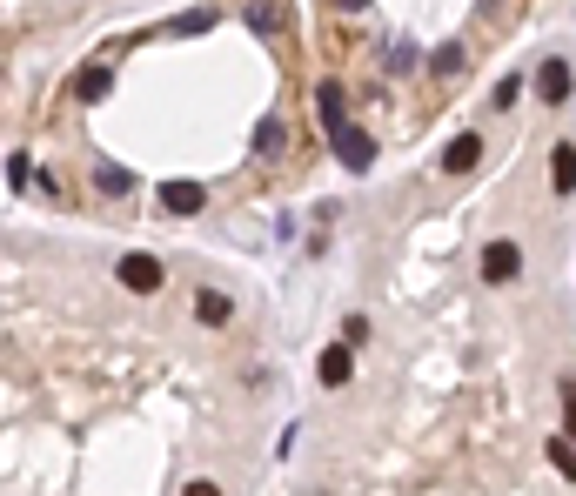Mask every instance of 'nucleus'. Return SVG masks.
Wrapping results in <instances>:
<instances>
[{
    "mask_svg": "<svg viewBox=\"0 0 576 496\" xmlns=\"http://www.w3.org/2000/svg\"><path fill=\"white\" fill-rule=\"evenodd\" d=\"M329 141H335V161H342L349 175H362V168H376V141L362 135V128H355L349 114H342V121L329 128Z\"/></svg>",
    "mask_w": 576,
    "mask_h": 496,
    "instance_id": "1",
    "label": "nucleus"
},
{
    "mask_svg": "<svg viewBox=\"0 0 576 496\" xmlns=\"http://www.w3.org/2000/svg\"><path fill=\"white\" fill-rule=\"evenodd\" d=\"M121 289H134V295H148V289H161V262L155 255H121Z\"/></svg>",
    "mask_w": 576,
    "mask_h": 496,
    "instance_id": "2",
    "label": "nucleus"
},
{
    "mask_svg": "<svg viewBox=\"0 0 576 496\" xmlns=\"http://www.w3.org/2000/svg\"><path fill=\"white\" fill-rule=\"evenodd\" d=\"M570 88H576L570 61H543V68H536V94H543L550 108H563V101H570Z\"/></svg>",
    "mask_w": 576,
    "mask_h": 496,
    "instance_id": "3",
    "label": "nucleus"
},
{
    "mask_svg": "<svg viewBox=\"0 0 576 496\" xmlns=\"http://www.w3.org/2000/svg\"><path fill=\"white\" fill-rule=\"evenodd\" d=\"M516 275H523L516 242H489V248H483V282H516Z\"/></svg>",
    "mask_w": 576,
    "mask_h": 496,
    "instance_id": "4",
    "label": "nucleus"
},
{
    "mask_svg": "<svg viewBox=\"0 0 576 496\" xmlns=\"http://www.w3.org/2000/svg\"><path fill=\"white\" fill-rule=\"evenodd\" d=\"M201 202H208L201 181H161V208L168 215H201Z\"/></svg>",
    "mask_w": 576,
    "mask_h": 496,
    "instance_id": "5",
    "label": "nucleus"
},
{
    "mask_svg": "<svg viewBox=\"0 0 576 496\" xmlns=\"http://www.w3.org/2000/svg\"><path fill=\"white\" fill-rule=\"evenodd\" d=\"M349 369H355L349 342H329V349H322V362H315V376H322L329 389H342V383H349Z\"/></svg>",
    "mask_w": 576,
    "mask_h": 496,
    "instance_id": "6",
    "label": "nucleus"
},
{
    "mask_svg": "<svg viewBox=\"0 0 576 496\" xmlns=\"http://www.w3.org/2000/svg\"><path fill=\"white\" fill-rule=\"evenodd\" d=\"M476 161H483V135H456V141L443 148V168H449V175H469Z\"/></svg>",
    "mask_w": 576,
    "mask_h": 496,
    "instance_id": "7",
    "label": "nucleus"
},
{
    "mask_svg": "<svg viewBox=\"0 0 576 496\" xmlns=\"http://www.w3.org/2000/svg\"><path fill=\"white\" fill-rule=\"evenodd\" d=\"M94 188H101V195H128L134 175H128V168H114V161H101V168H94Z\"/></svg>",
    "mask_w": 576,
    "mask_h": 496,
    "instance_id": "8",
    "label": "nucleus"
},
{
    "mask_svg": "<svg viewBox=\"0 0 576 496\" xmlns=\"http://www.w3.org/2000/svg\"><path fill=\"white\" fill-rule=\"evenodd\" d=\"M550 175H556V188H563V195L576 188V148H570V141H563V148L550 155Z\"/></svg>",
    "mask_w": 576,
    "mask_h": 496,
    "instance_id": "9",
    "label": "nucleus"
},
{
    "mask_svg": "<svg viewBox=\"0 0 576 496\" xmlns=\"http://www.w3.org/2000/svg\"><path fill=\"white\" fill-rule=\"evenodd\" d=\"M456 68H463V41H443L429 54V74H456Z\"/></svg>",
    "mask_w": 576,
    "mask_h": 496,
    "instance_id": "10",
    "label": "nucleus"
},
{
    "mask_svg": "<svg viewBox=\"0 0 576 496\" xmlns=\"http://www.w3.org/2000/svg\"><path fill=\"white\" fill-rule=\"evenodd\" d=\"M282 148H288L282 121H262V128H255V155H282Z\"/></svg>",
    "mask_w": 576,
    "mask_h": 496,
    "instance_id": "11",
    "label": "nucleus"
},
{
    "mask_svg": "<svg viewBox=\"0 0 576 496\" xmlns=\"http://www.w3.org/2000/svg\"><path fill=\"white\" fill-rule=\"evenodd\" d=\"M315 108H322V121H329V128L342 121V114H349V108H342V88H335V81H322V94H315Z\"/></svg>",
    "mask_w": 576,
    "mask_h": 496,
    "instance_id": "12",
    "label": "nucleus"
},
{
    "mask_svg": "<svg viewBox=\"0 0 576 496\" xmlns=\"http://www.w3.org/2000/svg\"><path fill=\"white\" fill-rule=\"evenodd\" d=\"M74 94H81V101H101V94H108V68H88L74 81Z\"/></svg>",
    "mask_w": 576,
    "mask_h": 496,
    "instance_id": "13",
    "label": "nucleus"
},
{
    "mask_svg": "<svg viewBox=\"0 0 576 496\" xmlns=\"http://www.w3.org/2000/svg\"><path fill=\"white\" fill-rule=\"evenodd\" d=\"M550 463H556L563 476H576V436H556V443H550Z\"/></svg>",
    "mask_w": 576,
    "mask_h": 496,
    "instance_id": "14",
    "label": "nucleus"
},
{
    "mask_svg": "<svg viewBox=\"0 0 576 496\" xmlns=\"http://www.w3.org/2000/svg\"><path fill=\"white\" fill-rule=\"evenodd\" d=\"M195 309H201V322H228V295H222V289H208Z\"/></svg>",
    "mask_w": 576,
    "mask_h": 496,
    "instance_id": "15",
    "label": "nucleus"
},
{
    "mask_svg": "<svg viewBox=\"0 0 576 496\" xmlns=\"http://www.w3.org/2000/svg\"><path fill=\"white\" fill-rule=\"evenodd\" d=\"M255 27L275 34V27H282V7H275V0H255Z\"/></svg>",
    "mask_w": 576,
    "mask_h": 496,
    "instance_id": "16",
    "label": "nucleus"
},
{
    "mask_svg": "<svg viewBox=\"0 0 576 496\" xmlns=\"http://www.w3.org/2000/svg\"><path fill=\"white\" fill-rule=\"evenodd\" d=\"M208 21H215V14H208V7H195V14H181V21H175V34H201Z\"/></svg>",
    "mask_w": 576,
    "mask_h": 496,
    "instance_id": "17",
    "label": "nucleus"
},
{
    "mask_svg": "<svg viewBox=\"0 0 576 496\" xmlns=\"http://www.w3.org/2000/svg\"><path fill=\"white\" fill-rule=\"evenodd\" d=\"M563 423H570V436H576V389H563Z\"/></svg>",
    "mask_w": 576,
    "mask_h": 496,
    "instance_id": "18",
    "label": "nucleus"
},
{
    "mask_svg": "<svg viewBox=\"0 0 576 496\" xmlns=\"http://www.w3.org/2000/svg\"><path fill=\"white\" fill-rule=\"evenodd\" d=\"M342 7H355V14H362V7H369V0H342Z\"/></svg>",
    "mask_w": 576,
    "mask_h": 496,
    "instance_id": "19",
    "label": "nucleus"
}]
</instances>
